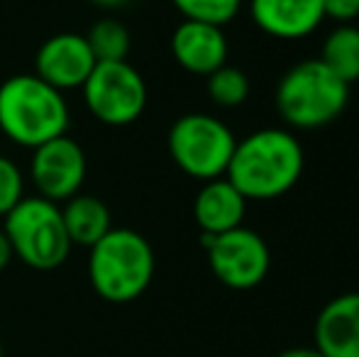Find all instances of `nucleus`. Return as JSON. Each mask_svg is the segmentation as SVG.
<instances>
[{"instance_id":"f8f14e48","label":"nucleus","mask_w":359,"mask_h":357,"mask_svg":"<svg viewBox=\"0 0 359 357\" xmlns=\"http://www.w3.org/2000/svg\"><path fill=\"white\" fill-rule=\"evenodd\" d=\"M171 54L191 74L210 76L227 59V39L220 27L184 20L171 34Z\"/></svg>"},{"instance_id":"dca6fc26","label":"nucleus","mask_w":359,"mask_h":357,"mask_svg":"<svg viewBox=\"0 0 359 357\" xmlns=\"http://www.w3.org/2000/svg\"><path fill=\"white\" fill-rule=\"evenodd\" d=\"M320 62L347 86L359 81V29L352 25L332 29L323 44Z\"/></svg>"},{"instance_id":"5701e85b","label":"nucleus","mask_w":359,"mask_h":357,"mask_svg":"<svg viewBox=\"0 0 359 357\" xmlns=\"http://www.w3.org/2000/svg\"><path fill=\"white\" fill-rule=\"evenodd\" d=\"M276 357H323L320 353H318L316 348H291V350H284L281 355Z\"/></svg>"},{"instance_id":"7ed1b4c3","label":"nucleus","mask_w":359,"mask_h":357,"mask_svg":"<svg viewBox=\"0 0 359 357\" xmlns=\"http://www.w3.org/2000/svg\"><path fill=\"white\" fill-rule=\"evenodd\" d=\"M88 250V279L100 299L130 304L151 284L154 250L137 230L110 228V233Z\"/></svg>"},{"instance_id":"b1692460","label":"nucleus","mask_w":359,"mask_h":357,"mask_svg":"<svg viewBox=\"0 0 359 357\" xmlns=\"http://www.w3.org/2000/svg\"><path fill=\"white\" fill-rule=\"evenodd\" d=\"M90 3L100 5V8H118V5H125L128 0H90Z\"/></svg>"},{"instance_id":"39448f33","label":"nucleus","mask_w":359,"mask_h":357,"mask_svg":"<svg viewBox=\"0 0 359 357\" xmlns=\"http://www.w3.org/2000/svg\"><path fill=\"white\" fill-rule=\"evenodd\" d=\"M350 86L320 59H308L286 72L276 90V105L293 128L313 130L332 123L345 110Z\"/></svg>"},{"instance_id":"f257e3e1","label":"nucleus","mask_w":359,"mask_h":357,"mask_svg":"<svg viewBox=\"0 0 359 357\" xmlns=\"http://www.w3.org/2000/svg\"><path fill=\"white\" fill-rule=\"evenodd\" d=\"M303 172V149L286 130H257L235 144L225 179L247 201H271L293 189Z\"/></svg>"},{"instance_id":"6e6552de","label":"nucleus","mask_w":359,"mask_h":357,"mask_svg":"<svg viewBox=\"0 0 359 357\" xmlns=\"http://www.w3.org/2000/svg\"><path fill=\"white\" fill-rule=\"evenodd\" d=\"M201 245L208 252V264L217 281L230 289H255L269 274V248L255 230L240 225L220 235L201 233Z\"/></svg>"},{"instance_id":"aec40b11","label":"nucleus","mask_w":359,"mask_h":357,"mask_svg":"<svg viewBox=\"0 0 359 357\" xmlns=\"http://www.w3.org/2000/svg\"><path fill=\"white\" fill-rule=\"evenodd\" d=\"M25 198V181L18 164L0 157V215H8Z\"/></svg>"},{"instance_id":"f3484780","label":"nucleus","mask_w":359,"mask_h":357,"mask_svg":"<svg viewBox=\"0 0 359 357\" xmlns=\"http://www.w3.org/2000/svg\"><path fill=\"white\" fill-rule=\"evenodd\" d=\"M95 64L98 62H128L130 32L118 20H98L86 34Z\"/></svg>"},{"instance_id":"9d476101","label":"nucleus","mask_w":359,"mask_h":357,"mask_svg":"<svg viewBox=\"0 0 359 357\" xmlns=\"http://www.w3.org/2000/svg\"><path fill=\"white\" fill-rule=\"evenodd\" d=\"M93 67L95 59L88 42L76 32H59L49 37L34 57V74L62 93L83 86Z\"/></svg>"},{"instance_id":"20e7f679","label":"nucleus","mask_w":359,"mask_h":357,"mask_svg":"<svg viewBox=\"0 0 359 357\" xmlns=\"http://www.w3.org/2000/svg\"><path fill=\"white\" fill-rule=\"evenodd\" d=\"M3 233L8 235L15 257L39 271L62 267L74 248L59 203L42 196H25L5 215Z\"/></svg>"},{"instance_id":"393cba45","label":"nucleus","mask_w":359,"mask_h":357,"mask_svg":"<svg viewBox=\"0 0 359 357\" xmlns=\"http://www.w3.org/2000/svg\"><path fill=\"white\" fill-rule=\"evenodd\" d=\"M0 357H5V350H3V343H0Z\"/></svg>"},{"instance_id":"6ab92c4d","label":"nucleus","mask_w":359,"mask_h":357,"mask_svg":"<svg viewBox=\"0 0 359 357\" xmlns=\"http://www.w3.org/2000/svg\"><path fill=\"white\" fill-rule=\"evenodd\" d=\"M184 20L222 27L240 13L242 0H171Z\"/></svg>"},{"instance_id":"423d86ee","label":"nucleus","mask_w":359,"mask_h":357,"mask_svg":"<svg viewBox=\"0 0 359 357\" xmlns=\"http://www.w3.org/2000/svg\"><path fill=\"white\" fill-rule=\"evenodd\" d=\"M235 135L222 120L189 113L169 130V154L184 174L201 181L220 179L235 152Z\"/></svg>"},{"instance_id":"0eeeda50","label":"nucleus","mask_w":359,"mask_h":357,"mask_svg":"<svg viewBox=\"0 0 359 357\" xmlns=\"http://www.w3.org/2000/svg\"><path fill=\"white\" fill-rule=\"evenodd\" d=\"M81 88L90 115L105 125L123 128L144 113L147 83L130 62H98Z\"/></svg>"},{"instance_id":"4468645a","label":"nucleus","mask_w":359,"mask_h":357,"mask_svg":"<svg viewBox=\"0 0 359 357\" xmlns=\"http://www.w3.org/2000/svg\"><path fill=\"white\" fill-rule=\"evenodd\" d=\"M247 198L227 179H210L198 191L194 203L196 223L203 233L220 235L235 230L245 218Z\"/></svg>"},{"instance_id":"f03ea898","label":"nucleus","mask_w":359,"mask_h":357,"mask_svg":"<svg viewBox=\"0 0 359 357\" xmlns=\"http://www.w3.org/2000/svg\"><path fill=\"white\" fill-rule=\"evenodd\" d=\"M69 105L62 90L37 74H15L0 83V130L20 147H39L67 135Z\"/></svg>"},{"instance_id":"2eb2a0df","label":"nucleus","mask_w":359,"mask_h":357,"mask_svg":"<svg viewBox=\"0 0 359 357\" xmlns=\"http://www.w3.org/2000/svg\"><path fill=\"white\" fill-rule=\"evenodd\" d=\"M64 228L72 245L93 248L105 233H110V210L100 198L88 194H76L62 208Z\"/></svg>"},{"instance_id":"412c9836","label":"nucleus","mask_w":359,"mask_h":357,"mask_svg":"<svg viewBox=\"0 0 359 357\" xmlns=\"http://www.w3.org/2000/svg\"><path fill=\"white\" fill-rule=\"evenodd\" d=\"M320 3H323V13L342 25L359 18V0H320Z\"/></svg>"},{"instance_id":"9b49d317","label":"nucleus","mask_w":359,"mask_h":357,"mask_svg":"<svg viewBox=\"0 0 359 357\" xmlns=\"http://www.w3.org/2000/svg\"><path fill=\"white\" fill-rule=\"evenodd\" d=\"M313 338L323 357H359V291L327 301L320 309Z\"/></svg>"},{"instance_id":"4be33fe9","label":"nucleus","mask_w":359,"mask_h":357,"mask_svg":"<svg viewBox=\"0 0 359 357\" xmlns=\"http://www.w3.org/2000/svg\"><path fill=\"white\" fill-rule=\"evenodd\" d=\"M15 255H13V248H10V240H8V235L0 230V271H3L5 267L10 264V260H13Z\"/></svg>"},{"instance_id":"ddd939ff","label":"nucleus","mask_w":359,"mask_h":357,"mask_svg":"<svg viewBox=\"0 0 359 357\" xmlns=\"http://www.w3.org/2000/svg\"><path fill=\"white\" fill-rule=\"evenodd\" d=\"M250 10L259 29L279 39L306 37L325 18L320 0H252Z\"/></svg>"},{"instance_id":"1a4fd4ad","label":"nucleus","mask_w":359,"mask_h":357,"mask_svg":"<svg viewBox=\"0 0 359 357\" xmlns=\"http://www.w3.org/2000/svg\"><path fill=\"white\" fill-rule=\"evenodd\" d=\"M29 174L39 196L47 201H69L81 191L86 181V154L69 135L54 137L32 149Z\"/></svg>"},{"instance_id":"a211bd4d","label":"nucleus","mask_w":359,"mask_h":357,"mask_svg":"<svg viewBox=\"0 0 359 357\" xmlns=\"http://www.w3.org/2000/svg\"><path fill=\"white\" fill-rule=\"evenodd\" d=\"M208 95L213 98V103L222 105V108L242 105L250 95V79L240 69L222 64L208 76Z\"/></svg>"}]
</instances>
